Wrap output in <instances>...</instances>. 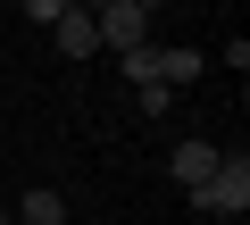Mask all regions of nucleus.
<instances>
[{
    "label": "nucleus",
    "mask_w": 250,
    "mask_h": 225,
    "mask_svg": "<svg viewBox=\"0 0 250 225\" xmlns=\"http://www.w3.org/2000/svg\"><path fill=\"white\" fill-rule=\"evenodd\" d=\"M192 200H200L208 217H242V208H250V159H242V150H225V159L192 184Z\"/></svg>",
    "instance_id": "nucleus-1"
},
{
    "label": "nucleus",
    "mask_w": 250,
    "mask_h": 225,
    "mask_svg": "<svg viewBox=\"0 0 250 225\" xmlns=\"http://www.w3.org/2000/svg\"><path fill=\"white\" fill-rule=\"evenodd\" d=\"M92 25H100V50H117V59L150 42V17H142V9H125V0H108V9H100Z\"/></svg>",
    "instance_id": "nucleus-2"
},
{
    "label": "nucleus",
    "mask_w": 250,
    "mask_h": 225,
    "mask_svg": "<svg viewBox=\"0 0 250 225\" xmlns=\"http://www.w3.org/2000/svg\"><path fill=\"white\" fill-rule=\"evenodd\" d=\"M50 42H59V59H100V25H92L83 9H67V17L50 25Z\"/></svg>",
    "instance_id": "nucleus-3"
},
{
    "label": "nucleus",
    "mask_w": 250,
    "mask_h": 225,
    "mask_svg": "<svg viewBox=\"0 0 250 225\" xmlns=\"http://www.w3.org/2000/svg\"><path fill=\"white\" fill-rule=\"evenodd\" d=\"M217 159H225V150H217V142H200V134H192V142H175V159H167V167H175V184H184V192H192V184H200V175H208V167H217Z\"/></svg>",
    "instance_id": "nucleus-4"
},
{
    "label": "nucleus",
    "mask_w": 250,
    "mask_h": 225,
    "mask_svg": "<svg viewBox=\"0 0 250 225\" xmlns=\"http://www.w3.org/2000/svg\"><path fill=\"white\" fill-rule=\"evenodd\" d=\"M200 67H208L200 50H184V42H159V75H167V92H175V83H192Z\"/></svg>",
    "instance_id": "nucleus-5"
},
{
    "label": "nucleus",
    "mask_w": 250,
    "mask_h": 225,
    "mask_svg": "<svg viewBox=\"0 0 250 225\" xmlns=\"http://www.w3.org/2000/svg\"><path fill=\"white\" fill-rule=\"evenodd\" d=\"M9 225H67V200H59V192H25Z\"/></svg>",
    "instance_id": "nucleus-6"
},
{
    "label": "nucleus",
    "mask_w": 250,
    "mask_h": 225,
    "mask_svg": "<svg viewBox=\"0 0 250 225\" xmlns=\"http://www.w3.org/2000/svg\"><path fill=\"white\" fill-rule=\"evenodd\" d=\"M125 75H134V92H142V83H167V75H159V42H142V50H125Z\"/></svg>",
    "instance_id": "nucleus-7"
},
{
    "label": "nucleus",
    "mask_w": 250,
    "mask_h": 225,
    "mask_svg": "<svg viewBox=\"0 0 250 225\" xmlns=\"http://www.w3.org/2000/svg\"><path fill=\"white\" fill-rule=\"evenodd\" d=\"M67 9H75V0H25V25H42V34H50Z\"/></svg>",
    "instance_id": "nucleus-8"
},
{
    "label": "nucleus",
    "mask_w": 250,
    "mask_h": 225,
    "mask_svg": "<svg viewBox=\"0 0 250 225\" xmlns=\"http://www.w3.org/2000/svg\"><path fill=\"white\" fill-rule=\"evenodd\" d=\"M125 9H142V17H150V9H167V0H125Z\"/></svg>",
    "instance_id": "nucleus-9"
},
{
    "label": "nucleus",
    "mask_w": 250,
    "mask_h": 225,
    "mask_svg": "<svg viewBox=\"0 0 250 225\" xmlns=\"http://www.w3.org/2000/svg\"><path fill=\"white\" fill-rule=\"evenodd\" d=\"M0 225H9V208H0Z\"/></svg>",
    "instance_id": "nucleus-10"
}]
</instances>
